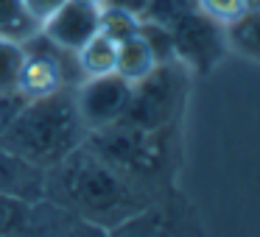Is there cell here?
Masks as SVG:
<instances>
[{"label": "cell", "instance_id": "cell-23", "mask_svg": "<svg viewBox=\"0 0 260 237\" xmlns=\"http://www.w3.org/2000/svg\"><path fill=\"white\" fill-rule=\"evenodd\" d=\"M146 3L148 0H104V6H112V9H123L129 14H137L143 20V12H146Z\"/></svg>", "mask_w": 260, "mask_h": 237}, {"label": "cell", "instance_id": "cell-18", "mask_svg": "<svg viewBox=\"0 0 260 237\" xmlns=\"http://www.w3.org/2000/svg\"><path fill=\"white\" fill-rule=\"evenodd\" d=\"M140 36L146 40V45L151 48V53H154V59H157V64L176 62V53H174V36H171V28L140 20Z\"/></svg>", "mask_w": 260, "mask_h": 237}, {"label": "cell", "instance_id": "cell-6", "mask_svg": "<svg viewBox=\"0 0 260 237\" xmlns=\"http://www.w3.org/2000/svg\"><path fill=\"white\" fill-rule=\"evenodd\" d=\"M73 95H76V106H79V114L84 120L87 131H92L123 117L126 103L132 98V84L126 78H120L118 73L95 75V78L81 81Z\"/></svg>", "mask_w": 260, "mask_h": 237}, {"label": "cell", "instance_id": "cell-21", "mask_svg": "<svg viewBox=\"0 0 260 237\" xmlns=\"http://www.w3.org/2000/svg\"><path fill=\"white\" fill-rule=\"evenodd\" d=\"M23 106H25V98L17 90H0V134L9 129V123L17 117Z\"/></svg>", "mask_w": 260, "mask_h": 237}, {"label": "cell", "instance_id": "cell-3", "mask_svg": "<svg viewBox=\"0 0 260 237\" xmlns=\"http://www.w3.org/2000/svg\"><path fill=\"white\" fill-rule=\"evenodd\" d=\"M84 142L95 156L137 181L157 176L165 162L162 131H143L123 120L87 131Z\"/></svg>", "mask_w": 260, "mask_h": 237}, {"label": "cell", "instance_id": "cell-8", "mask_svg": "<svg viewBox=\"0 0 260 237\" xmlns=\"http://www.w3.org/2000/svg\"><path fill=\"white\" fill-rule=\"evenodd\" d=\"M28 237H109L107 226L51 201L40 198L31 204Z\"/></svg>", "mask_w": 260, "mask_h": 237}, {"label": "cell", "instance_id": "cell-14", "mask_svg": "<svg viewBox=\"0 0 260 237\" xmlns=\"http://www.w3.org/2000/svg\"><path fill=\"white\" fill-rule=\"evenodd\" d=\"M226 45L246 53L252 59H260V9L243 12L235 23L226 25Z\"/></svg>", "mask_w": 260, "mask_h": 237}, {"label": "cell", "instance_id": "cell-12", "mask_svg": "<svg viewBox=\"0 0 260 237\" xmlns=\"http://www.w3.org/2000/svg\"><path fill=\"white\" fill-rule=\"evenodd\" d=\"M154 67H157V59H154L151 48L146 45V40L140 36V31L135 36H129V40L118 42V70L115 73L120 78H126L129 84H137Z\"/></svg>", "mask_w": 260, "mask_h": 237}, {"label": "cell", "instance_id": "cell-13", "mask_svg": "<svg viewBox=\"0 0 260 237\" xmlns=\"http://www.w3.org/2000/svg\"><path fill=\"white\" fill-rule=\"evenodd\" d=\"M40 31V23L25 12L23 0H0V36L25 42Z\"/></svg>", "mask_w": 260, "mask_h": 237}, {"label": "cell", "instance_id": "cell-19", "mask_svg": "<svg viewBox=\"0 0 260 237\" xmlns=\"http://www.w3.org/2000/svg\"><path fill=\"white\" fill-rule=\"evenodd\" d=\"M23 56H25L23 42L0 36V90H14L17 87V73H20V64H23Z\"/></svg>", "mask_w": 260, "mask_h": 237}, {"label": "cell", "instance_id": "cell-15", "mask_svg": "<svg viewBox=\"0 0 260 237\" xmlns=\"http://www.w3.org/2000/svg\"><path fill=\"white\" fill-rule=\"evenodd\" d=\"M31 201L0 192V237H28Z\"/></svg>", "mask_w": 260, "mask_h": 237}, {"label": "cell", "instance_id": "cell-22", "mask_svg": "<svg viewBox=\"0 0 260 237\" xmlns=\"http://www.w3.org/2000/svg\"><path fill=\"white\" fill-rule=\"evenodd\" d=\"M64 0H23V6H25V12L31 14V17L37 20V23H45L48 17H51L53 12H56L59 6H62Z\"/></svg>", "mask_w": 260, "mask_h": 237}, {"label": "cell", "instance_id": "cell-16", "mask_svg": "<svg viewBox=\"0 0 260 237\" xmlns=\"http://www.w3.org/2000/svg\"><path fill=\"white\" fill-rule=\"evenodd\" d=\"M98 31L107 34L112 42H123V40H129V36H135L137 31H140V17L123 12V9L101 6V14H98Z\"/></svg>", "mask_w": 260, "mask_h": 237}, {"label": "cell", "instance_id": "cell-10", "mask_svg": "<svg viewBox=\"0 0 260 237\" xmlns=\"http://www.w3.org/2000/svg\"><path fill=\"white\" fill-rule=\"evenodd\" d=\"M107 231L109 237H185L179 220L165 209L151 207V204L112 223Z\"/></svg>", "mask_w": 260, "mask_h": 237}, {"label": "cell", "instance_id": "cell-2", "mask_svg": "<svg viewBox=\"0 0 260 237\" xmlns=\"http://www.w3.org/2000/svg\"><path fill=\"white\" fill-rule=\"evenodd\" d=\"M84 140L87 126L70 90L25 101L20 114L0 134V145L42 170L59 165L79 145H84Z\"/></svg>", "mask_w": 260, "mask_h": 237}, {"label": "cell", "instance_id": "cell-5", "mask_svg": "<svg viewBox=\"0 0 260 237\" xmlns=\"http://www.w3.org/2000/svg\"><path fill=\"white\" fill-rule=\"evenodd\" d=\"M171 36H174L176 62L187 73H196V75H207L224 59V53L230 51L224 25L204 17L199 9H190L187 14H182L171 25Z\"/></svg>", "mask_w": 260, "mask_h": 237}, {"label": "cell", "instance_id": "cell-9", "mask_svg": "<svg viewBox=\"0 0 260 237\" xmlns=\"http://www.w3.org/2000/svg\"><path fill=\"white\" fill-rule=\"evenodd\" d=\"M0 192L23 201L45 198V170L0 145Z\"/></svg>", "mask_w": 260, "mask_h": 237}, {"label": "cell", "instance_id": "cell-17", "mask_svg": "<svg viewBox=\"0 0 260 237\" xmlns=\"http://www.w3.org/2000/svg\"><path fill=\"white\" fill-rule=\"evenodd\" d=\"M190 9H196V0H148L146 12H143V20L171 28V25H174L182 14L190 12Z\"/></svg>", "mask_w": 260, "mask_h": 237}, {"label": "cell", "instance_id": "cell-4", "mask_svg": "<svg viewBox=\"0 0 260 237\" xmlns=\"http://www.w3.org/2000/svg\"><path fill=\"white\" fill-rule=\"evenodd\" d=\"M187 75L179 62L157 64L146 78L132 84V98L120 120L143 131H165L187 95Z\"/></svg>", "mask_w": 260, "mask_h": 237}, {"label": "cell", "instance_id": "cell-25", "mask_svg": "<svg viewBox=\"0 0 260 237\" xmlns=\"http://www.w3.org/2000/svg\"><path fill=\"white\" fill-rule=\"evenodd\" d=\"M81 3H90V6H104V0H81Z\"/></svg>", "mask_w": 260, "mask_h": 237}, {"label": "cell", "instance_id": "cell-20", "mask_svg": "<svg viewBox=\"0 0 260 237\" xmlns=\"http://www.w3.org/2000/svg\"><path fill=\"white\" fill-rule=\"evenodd\" d=\"M196 9L204 17H210L213 23H218L226 28V25L235 23V20L246 12V3H243V0H196Z\"/></svg>", "mask_w": 260, "mask_h": 237}, {"label": "cell", "instance_id": "cell-1", "mask_svg": "<svg viewBox=\"0 0 260 237\" xmlns=\"http://www.w3.org/2000/svg\"><path fill=\"white\" fill-rule=\"evenodd\" d=\"M45 198L107 229L137 209L148 207L146 195L140 192V181L95 156L87 142L59 165L45 170Z\"/></svg>", "mask_w": 260, "mask_h": 237}, {"label": "cell", "instance_id": "cell-7", "mask_svg": "<svg viewBox=\"0 0 260 237\" xmlns=\"http://www.w3.org/2000/svg\"><path fill=\"white\" fill-rule=\"evenodd\" d=\"M98 14L101 6H90L81 0H64L62 6L40 25V34L64 51H79L87 40L98 34Z\"/></svg>", "mask_w": 260, "mask_h": 237}, {"label": "cell", "instance_id": "cell-24", "mask_svg": "<svg viewBox=\"0 0 260 237\" xmlns=\"http://www.w3.org/2000/svg\"><path fill=\"white\" fill-rule=\"evenodd\" d=\"M246 3V12H257L260 9V0H243Z\"/></svg>", "mask_w": 260, "mask_h": 237}, {"label": "cell", "instance_id": "cell-11", "mask_svg": "<svg viewBox=\"0 0 260 237\" xmlns=\"http://www.w3.org/2000/svg\"><path fill=\"white\" fill-rule=\"evenodd\" d=\"M76 64L84 78H95V75H109L118 70V42H112L107 34L98 31L92 40L76 51Z\"/></svg>", "mask_w": 260, "mask_h": 237}]
</instances>
